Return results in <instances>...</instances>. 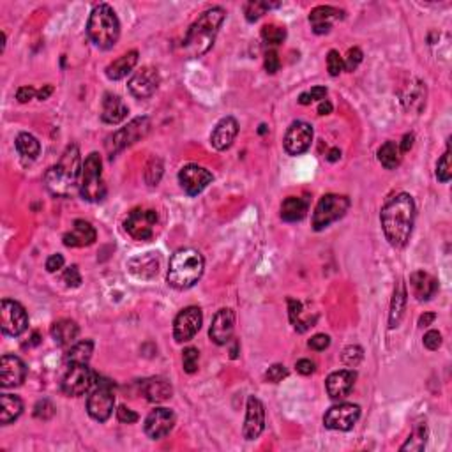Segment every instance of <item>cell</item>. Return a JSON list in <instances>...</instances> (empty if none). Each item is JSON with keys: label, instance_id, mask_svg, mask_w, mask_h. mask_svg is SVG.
<instances>
[{"label": "cell", "instance_id": "obj_39", "mask_svg": "<svg viewBox=\"0 0 452 452\" xmlns=\"http://www.w3.org/2000/svg\"><path fill=\"white\" fill-rule=\"evenodd\" d=\"M273 8H280V4L260 2V0H251V2H248L244 8L245 19H248V22H257V19H260L261 16L265 15V11H267V9H273Z\"/></svg>", "mask_w": 452, "mask_h": 452}, {"label": "cell", "instance_id": "obj_26", "mask_svg": "<svg viewBox=\"0 0 452 452\" xmlns=\"http://www.w3.org/2000/svg\"><path fill=\"white\" fill-rule=\"evenodd\" d=\"M127 113H129V108L124 104V101L120 99L117 94H104L103 110H101V119H103V122L115 126V124H120L126 119Z\"/></svg>", "mask_w": 452, "mask_h": 452}, {"label": "cell", "instance_id": "obj_32", "mask_svg": "<svg viewBox=\"0 0 452 452\" xmlns=\"http://www.w3.org/2000/svg\"><path fill=\"white\" fill-rule=\"evenodd\" d=\"M131 273L134 276L143 277V280H150V277L157 276V271H159V258H157V253H147L143 257L133 258L129 261Z\"/></svg>", "mask_w": 452, "mask_h": 452}, {"label": "cell", "instance_id": "obj_41", "mask_svg": "<svg viewBox=\"0 0 452 452\" xmlns=\"http://www.w3.org/2000/svg\"><path fill=\"white\" fill-rule=\"evenodd\" d=\"M163 177V161L159 157H150L145 168V182L149 186H157Z\"/></svg>", "mask_w": 452, "mask_h": 452}, {"label": "cell", "instance_id": "obj_55", "mask_svg": "<svg viewBox=\"0 0 452 452\" xmlns=\"http://www.w3.org/2000/svg\"><path fill=\"white\" fill-rule=\"evenodd\" d=\"M117 419H119V422H122V424H134V422H138V414L136 412H133L131 408H127V406H119V410H117Z\"/></svg>", "mask_w": 452, "mask_h": 452}, {"label": "cell", "instance_id": "obj_13", "mask_svg": "<svg viewBox=\"0 0 452 452\" xmlns=\"http://www.w3.org/2000/svg\"><path fill=\"white\" fill-rule=\"evenodd\" d=\"M203 314L196 306L184 307L173 320V337L177 343H188L202 329Z\"/></svg>", "mask_w": 452, "mask_h": 452}, {"label": "cell", "instance_id": "obj_54", "mask_svg": "<svg viewBox=\"0 0 452 452\" xmlns=\"http://www.w3.org/2000/svg\"><path fill=\"white\" fill-rule=\"evenodd\" d=\"M424 346L431 352L438 350L442 346V334L438 330H429L424 336Z\"/></svg>", "mask_w": 452, "mask_h": 452}, {"label": "cell", "instance_id": "obj_59", "mask_svg": "<svg viewBox=\"0 0 452 452\" xmlns=\"http://www.w3.org/2000/svg\"><path fill=\"white\" fill-rule=\"evenodd\" d=\"M399 145V152L401 154H406L408 152V150L412 149V147H414V134H405V136H403V142L401 143H398Z\"/></svg>", "mask_w": 452, "mask_h": 452}, {"label": "cell", "instance_id": "obj_19", "mask_svg": "<svg viewBox=\"0 0 452 452\" xmlns=\"http://www.w3.org/2000/svg\"><path fill=\"white\" fill-rule=\"evenodd\" d=\"M27 378V366L19 357L2 355L0 359V385L2 389L18 387Z\"/></svg>", "mask_w": 452, "mask_h": 452}, {"label": "cell", "instance_id": "obj_1", "mask_svg": "<svg viewBox=\"0 0 452 452\" xmlns=\"http://www.w3.org/2000/svg\"><path fill=\"white\" fill-rule=\"evenodd\" d=\"M380 223L385 239L396 250L405 248L410 241L415 223V202L408 193H399L385 202L380 212Z\"/></svg>", "mask_w": 452, "mask_h": 452}, {"label": "cell", "instance_id": "obj_23", "mask_svg": "<svg viewBox=\"0 0 452 452\" xmlns=\"http://www.w3.org/2000/svg\"><path fill=\"white\" fill-rule=\"evenodd\" d=\"M239 134V122L234 117H225L216 124L211 134V143L216 150H228Z\"/></svg>", "mask_w": 452, "mask_h": 452}, {"label": "cell", "instance_id": "obj_52", "mask_svg": "<svg viewBox=\"0 0 452 452\" xmlns=\"http://www.w3.org/2000/svg\"><path fill=\"white\" fill-rule=\"evenodd\" d=\"M307 345H309V348L314 350V352H323L325 348H329L330 337L327 336V334H316V336L311 337Z\"/></svg>", "mask_w": 452, "mask_h": 452}, {"label": "cell", "instance_id": "obj_25", "mask_svg": "<svg viewBox=\"0 0 452 452\" xmlns=\"http://www.w3.org/2000/svg\"><path fill=\"white\" fill-rule=\"evenodd\" d=\"M355 371L350 369H341V371L330 373L325 382L327 394L330 399H343L352 392L353 383H355Z\"/></svg>", "mask_w": 452, "mask_h": 452}, {"label": "cell", "instance_id": "obj_18", "mask_svg": "<svg viewBox=\"0 0 452 452\" xmlns=\"http://www.w3.org/2000/svg\"><path fill=\"white\" fill-rule=\"evenodd\" d=\"M265 429V406L255 396L248 398V406H245V421L242 428V435L245 440H257Z\"/></svg>", "mask_w": 452, "mask_h": 452}, {"label": "cell", "instance_id": "obj_50", "mask_svg": "<svg viewBox=\"0 0 452 452\" xmlns=\"http://www.w3.org/2000/svg\"><path fill=\"white\" fill-rule=\"evenodd\" d=\"M286 376H288V369L284 368L283 364H274L267 369V373H265V382L280 383L283 382Z\"/></svg>", "mask_w": 452, "mask_h": 452}, {"label": "cell", "instance_id": "obj_14", "mask_svg": "<svg viewBox=\"0 0 452 452\" xmlns=\"http://www.w3.org/2000/svg\"><path fill=\"white\" fill-rule=\"evenodd\" d=\"M311 143H313V127H311V124L302 122V120L291 122L283 140L284 150H286L288 156H302L304 152L309 150Z\"/></svg>", "mask_w": 452, "mask_h": 452}, {"label": "cell", "instance_id": "obj_3", "mask_svg": "<svg viewBox=\"0 0 452 452\" xmlns=\"http://www.w3.org/2000/svg\"><path fill=\"white\" fill-rule=\"evenodd\" d=\"M81 165L83 163L80 159V149H78L76 143H71V145L65 147L60 161L47 172L45 184L54 195L70 196L74 188L80 184Z\"/></svg>", "mask_w": 452, "mask_h": 452}, {"label": "cell", "instance_id": "obj_21", "mask_svg": "<svg viewBox=\"0 0 452 452\" xmlns=\"http://www.w3.org/2000/svg\"><path fill=\"white\" fill-rule=\"evenodd\" d=\"M235 330V313L228 307H223L219 309L218 313L214 314V318H212V325L211 330H209V336H211L212 341L216 345L223 346L228 345L234 336Z\"/></svg>", "mask_w": 452, "mask_h": 452}, {"label": "cell", "instance_id": "obj_8", "mask_svg": "<svg viewBox=\"0 0 452 452\" xmlns=\"http://www.w3.org/2000/svg\"><path fill=\"white\" fill-rule=\"evenodd\" d=\"M350 209V198L343 195H325L316 203L313 212V230L322 232L332 223L345 218Z\"/></svg>", "mask_w": 452, "mask_h": 452}, {"label": "cell", "instance_id": "obj_10", "mask_svg": "<svg viewBox=\"0 0 452 452\" xmlns=\"http://www.w3.org/2000/svg\"><path fill=\"white\" fill-rule=\"evenodd\" d=\"M96 380V373L87 364H71L62 378V392L65 396H71V398H78V396H83L85 392L90 391Z\"/></svg>", "mask_w": 452, "mask_h": 452}, {"label": "cell", "instance_id": "obj_35", "mask_svg": "<svg viewBox=\"0 0 452 452\" xmlns=\"http://www.w3.org/2000/svg\"><path fill=\"white\" fill-rule=\"evenodd\" d=\"M94 353V341L90 339H85V341L74 343L70 348L67 355H65V360L70 364H88V360Z\"/></svg>", "mask_w": 452, "mask_h": 452}, {"label": "cell", "instance_id": "obj_62", "mask_svg": "<svg viewBox=\"0 0 452 452\" xmlns=\"http://www.w3.org/2000/svg\"><path fill=\"white\" fill-rule=\"evenodd\" d=\"M332 113V104L329 101H320L318 104V115H330Z\"/></svg>", "mask_w": 452, "mask_h": 452}, {"label": "cell", "instance_id": "obj_28", "mask_svg": "<svg viewBox=\"0 0 452 452\" xmlns=\"http://www.w3.org/2000/svg\"><path fill=\"white\" fill-rule=\"evenodd\" d=\"M142 391L143 396L147 398V401L150 403H163L172 398L173 394L172 383L166 378H163V376H154V378L145 380Z\"/></svg>", "mask_w": 452, "mask_h": 452}, {"label": "cell", "instance_id": "obj_9", "mask_svg": "<svg viewBox=\"0 0 452 452\" xmlns=\"http://www.w3.org/2000/svg\"><path fill=\"white\" fill-rule=\"evenodd\" d=\"M157 225V212L150 209H134L124 221V230L131 239L147 242L154 237Z\"/></svg>", "mask_w": 452, "mask_h": 452}, {"label": "cell", "instance_id": "obj_49", "mask_svg": "<svg viewBox=\"0 0 452 452\" xmlns=\"http://www.w3.org/2000/svg\"><path fill=\"white\" fill-rule=\"evenodd\" d=\"M327 70L330 76H337L343 71V58L336 50H330L327 55Z\"/></svg>", "mask_w": 452, "mask_h": 452}, {"label": "cell", "instance_id": "obj_15", "mask_svg": "<svg viewBox=\"0 0 452 452\" xmlns=\"http://www.w3.org/2000/svg\"><path fill=\"white\" fill-rule=\"evenodd\" d=\"M360 417V406L353 403H341V405L332 406L327 414L323 415V426L334 431H350L357 424Z\"/></svg>", "mask_w": 452, "mask_h": 452}, {"label": "cell", "instance_id": "obj_30", "mask_svg": "<svg viewBox=\"0 0 452 452\" xmlns=\"http://www.w3.org/2000/svg\"><path fill=\"white\" fill-rule=\"evenodd\" d=\"M136 62H138V51L136 50L127 51V54L120 55L119 58H115V60L108 64L106 76L113 81L122 80V78H126L127 74L134 70Z\"/></svg>", "mask_w": 452, "mask_h": 452}, {"label": "cell", "instance_id": "obj_38", "mask_svg": "<svg viewBox=\"0 0 452 452\" xmlns=\"http://www.w3.org/2000/svg\"><path fill=\"white\" fill-rule=\"evenodd\" d=\"M426 442H428V426L417 424L414 429V433L406 440V444L401 445V451L421 452L422 449L426 447Z\"/></svg>", "mask_w": 452, "mask_h": 452}, {"label": "cell", "instance_id": "obj_2", "mask_svg": "<svg viewBox=\"0 0 452 452\" xmlns=\"http://www.w3.org/2000/svg\"><path fill=\"white\" fill-rule=\"evenodd\" d=\"M226 18V11L223 8H211L207 11H203L198 18L195 19V24L189 27L188 34H186L184 42V51L189 57L196 58L207 54L212 47L214 41L219 34L223 22Z\"/></svg>", "mask_w": 452, "mask_h": 452}, {"label": "cell", "instance_id": "obj_48", "mask_svg": "<svg viewBox=\"0 0 452 452\" xmlns=\"http://www.w3.org/2000/svg\"><path fill=\"white\" fill-rule=\"evenodd\" d=\"M327 96V88L325 87H313L309 90V92H302L299 96V103L302 104V106H307V104H311L313 101H323Z\"/></svg>", "mask_w": 452, "mask_h": 452}, {"label": "cell", "instance_id": "obj_27", "mask_svg": "<svg viewBox=\"0 0 452 452\" xmlns=\"http://www.w3.org/2000/svg\"><path fill=\"white\" fill-rule=\"evenodd\" d=\"M410 288L417 300H429L431 297L437 296L438 281L437 277L431 276L426 271H415L410 276Z\"/></svg>", "mask_w": 452, "mask_h": 452}, {"label": "cell", "instance_id": "obj_29", "mask_svg": "<svg viewBox=\"0 0 452 452\" xmlns=\"http://www.w3.org/2000/svg\"><path fill=\"white\" fill-rule=\"evenodd\" d=\"M78 334H80V327L73 320L62 318L51 325V337L58 346H73Z\"/></svg>", "mask_w": 452, "mask_h": 452}, {"label": "cell", "instance_id": "obj_61", "mask_svg": "<svg viewBox=\"0 0 452 452\" xmlns=\"http://www.w3.org/2000/svg\"><path fill=\"white\" fill-rule=\"evenodd\" d=\"M54 94V87L51 85H45V87L41 88V90H38V99L39 101H47L48 97Z\"/></svg>", "mask_w": 452, "mask_h": 452}, {"label": "cell", "instance_id": "obj_11", "mask_svg": "<svg viewBox=\"0 0 452 452\" xmlns=\"http://www.w3.org/2000/svg\"><path fill=\"white\" fill-rule=\"evenodd\" d=\"M0 327L6 336L18 337L27 330L29 327V314L25 307L19 302L11 299H4L0 304Z\"/></svg>", "mask_w": 452, "mask_h": 452}, {"label": "cell", "instance_id": "obj_42", "mask_svg": "<svg viewBox=\"0 0 452 452\" xmlns=\"http://www.w3.org/2000/svg\"><path fill=\"white\" fill-rule=\"evenodd\" d=\"M452 177V163H451V147L447 145V150H445L444 156L438 159L437 163V179L440 182H449Z\"/></svg>", "mask_w": 452, "mask_h": 452}, {"label": "cell", "instance_id": "obj_36", "mask_svg": "<svg viewBox=\"0 0 452 452\" xmlns=\"http://www.w3.org/2000/svg\"><path fill=\"white\" fill-rule=\"evenodd\" d=\"M378 161L383 168L396 170L401 163V152H399V145L396 142H385L378 149Z\"/></svg>", "mask_w": 452, "mask_h": 452}, {"label": "cell", "instance_id": "obj_45", "mask_svg": "<svg viewBox=\"0 0 452 452\" xmlns=\"http://www.w3.org/2000/svg\"><path fill=\"white\" fill-rule=\"evenodd\" d=\"M198 359H200V352L196 348H186L182 352V366H184V371L193 375V373L198 371Z\"/></svg>", "mask_w": 452, "mask_h": 452}, {"label": "cell", "instance_id": "obj_44", "mask_svg": "<svg viewBox=\"0 0 452 452\" xmlns=\"http://www.w3.org/2000/svg\"><path fill=\"white\" fill-rule=\"evenodd\" d=\"M288 311H290V320L291 323H293V327H296L297 332H306V325L302 323V320H300V314H302V304L299 302V300H293L290 299L288 300Z\"/></svg>", "mask_w": 452, "mask_h": 452}, {"label": "cell", "instance_id": "obj_46", "mask_svg": "<svg viewBox=\"0 0 452 452\" xmlns=\"http://www.w3.org/2000/svg\"><path fill=\"white\" fill-rule=\"evenodd\" d=\"M362 57H364V54H362L360 48H350L345 60H343V70L348 71V73H353V71L359 67L360 62H362Z\"/></svg>", "mask_w": 452, "mask_h": 452}, {"label": "cell", "instance_id": "obj_12", "mask_svg": "<svg viewBox=\"0 0 452 452\" xmlns=\"http://www.w3.org/2000/svg\"><path fill=\"white\" fill-rule=\"evenodd\" d=\"M113 406H115V396L111 392V383H97V387L87 399L88 415L97 422H106L113 414Z\"/></svg>", "mask_w": 452, "mask_h": 452}, {"label": "cell", "instance_id": "obj_17", "mask_svg": "<svg viewBox=\"0 0 452 452\" xmlns=\"http://www.w3.org/2000/svg\"><path fill=\"white\" fill-rule=\"evenodd\" d=\"M214 180V175L207 168L198 165H186L179 172V182L186 195L198 196Z\"/></svg>", "mask_w": 452, "mask_h": 452}, {"label": "cell", "instance_id": "obj_6", "mask_svg": "<svg viewBox=\"0 0 452 452\" xmlns=\"http://www.w3.org/2000/svg\"><path fill=\"white\" fill-rule=\"evenodd\" d=\"M80 188L81 196L87 202H103L106 196V186L103 180V161L97 152L88 154L87 159L81 165V175H80Z\"/></svg>", "mask_w": 452, "mask_h": 452}, {"label": "cell", "instance_id": "obj_22", "mask_svg": "<svg viewBox=\"0 0 452 452\" xmlns=\"http://www.w3.org/2000/svg\"><path fill=\"white\" fill-rule=\"evenodd\" d=\"M345 18V11L332 8V6H318L314 8L309 15V24L314 34H329L334 22Z\"/></svg>", "mask_w": 452, "mask_h": 452}, {"label": "cell", "instance_id": "obj_5", "mask_svg": "<svg viewBox=\"0 0 452 452\" xmlns=\"http://www.w3.org/2000/svg\"><path fill=\"white\" fill-rule=\"evenodd\" d=\"M88 39L99 50H110L120 38V22L115 11L108 4H99L92 9L87 22Z\"/></svg>", "mask_w": 452, "mask_h": 452}, {"label": "cell", "instance_id": "obj_33", "mask_svg": "<svg viewBox=\"0 0 452 452\" xmlns=\"http://www.w3.org/2000/svg\"><path fill=\"white\" fill-rule=\"evenodd\" d=\"M24 412V401L18 396L2 394L0 396V424L8 426L15 422Z\"/></svg>", "mask_w": 452, "mask_h": 452}, {"label": "cell", "instance_id": "obj_57", "mask_svg": "<svg viewBox=\"0 0 452 452\" xmlns=\"http://www.w3.org/2000/svg\"><path fill=\"white\" fill-rule=\"evenodd\" d=\"M62 267H64V257H62V255H51L47 260L48 273H57Z\"/></svg>", "mask_w": 452, "mask_h": 452}, {"label": "cell", "instance_id": "obj_56", "mask_svg": "<svg viewBox=\"0 0 452 452\" xmlns=\"http://www.w3.org/2000/svg\"><path fill=\"white\" fill-rule=\"evenodd\" d=\"M35 96H38V90L32 87H19L18 92H16V99H18L19 103H29V101L34 99Z\"/></svg>", "mask_w": 452, "mask_h": 452}, {"label": "cell", "instance_id": "obj_51", "mask_svg": "<svg viewBox=\"0 0 452 452\" xmlns=\"http://www.w3.org/2000/svg\"><path fill=\"white\" fill-rule=\"evenodd\" d=\"M62 280H64L65 286H70V288L80 286V284H81V274H80V271H78L76 265H71L70 268H65L64 277H62Z\"/></svg>", "mask_w": 452, "mask_h": 452}, {"label": "cell", "instance_id": "obj_63", "mask_svg": "<svg viewBox=\"0 0 452 452\" xmlns=\"http://www.w3.org/2000/svg\"><path fill=\"white\" fill-rule=\"evenodd\" d=\"M339 157H341V150H339V149H330L329 154H327V161L336 163L337 159H339Z\"/></svg>", "mask_w": 452, "mask_h": 452}, {"label": "cell", "instance_id": "obj_24", "mask_svg": "<svg viewBox=\"0 0 452 452\" xmlns=\"http://www.w3.org/2000/svg\"><path fill=\"white\" fill-rule=\"evenodd\" d=\"M96 239V228L85 219H76L73 223V228L64 235V244L67 248H87V245H92Z\"/></svg>", "mask_w": 452, "mask_h": 452}, {"label": "cell", "instance_id": "obj_7", "mask_svg": "<svg viewBox=\"0 0 452 452\" xmlns=\"http://www.w3.org/2000/svg\"><path fill=\"white\" fill-rule=\"evenodd\" d=\"M150 127H152V124H150L149 117H136L127 126L120 127L119 131H115V133L108 136L106 142H104L106 152L110 154V157H115L124 149L145 138Z\"/></svg>", "mask_w": 452, "mask_h": 452}, {"label": "cell", "instance_id": "obj_31", "mask_svg": "<svg viewBox=\"0 0 452 452\" xmlns=\"http://www.w3.org/2000/svg\"><path fill=\"white\" fill-rule=\"evenodd\" d=\"M307 211H309V202L300 196H288L283 203H281V219L286 223H297L302 221L306 218Z\"/></svg>", "mask_w": 452, "mask_h": 452}, {"label": "cell", "instance_id": "obj_58", "mask_svg": "<svg viewBox=\"0 0 452 452\" xmlns=\"http://www.w3.org/2000/svg\"><path fill=\"white\" fill-rule=\"evenodd\" d=\"M297 368V373H300V375L307 376V375H313L314 373V362L309 359H300L299 362L296 364Z\"/></svg>", "mask_w": 452, "mask_h": 452}, {"label": "cell", "instance_id": "obj_43", "mask_svg": "<svg viewBox=\"0 0 452 452\" xmlns=\"http://www.w3.org/2000/svg\"><path fill=\"white\" fill-rule=\"evenodd\" d=\"M362 359H364V350L357 345L345 348V352H343L341 355L343 364L348 366V368H357V366L362 362Z\"/></svg>", "mask_w": 452, "mask_h": 452}, {"label": "cell", "instance_id": "obj_47", "mask_svg": "<svg viewBox=\"0 0 452 452\" xmlns=\"http://www.w3.org/2000/svg\"><path fill=\"white\" fill-rule=\"evenodd\" d=\"M55 415V406L51 405L50 399H41L38 405L34 406V417L41 419V421H48Z\"/></svg>", "mask_w": 452, "mask_h": 452}, {"label": "cell", "instance_id": "obj_34", "mask_svg": "<svg viewBox=\"0 0 452 452\" xmlns=\"http://www.w3.org/2000/svg\"><path fill=\"white\" fill-rule=\"evenodd\" d=\"M406 286L403 281H398L394 288V296H392V302H391V314H389V327L391 329H396L399 325L403 318V313H405V306H406Z\"/></svg>", "mask_w": 452, "mask_h": 452}, {"label": "cell", "instance_id": "obj_4", "mask_svg": "<svg viewBox=\"0 0 452 452\" xmlns=\"http://www.w3.org/2000/svg\"><path fill=\"white\" fill-rule=\"evenodd\" d=\"M203 271H205V260L202 253L193 248H184L170 258L166 280L175 290H188L198 283L200 277L203 276Z\"/></svg>", "mask_w": 452, "mask_h": 452}, {"label": "cell", "instance_id": "obj_53", "mask_svg": "<svg viewBox=\"0 0 452 452\" xmlns=\"http://www.w3.org/2000/svg\"><path fill=\"white\" fill-rule=\"evenodd\" d=\"M281 67V62H280V57H277V54L274 50H268L267 54H265V70H267L268 74H274L277 73Z\"/></svg>", "mask_w": 452, "mask_h": 452}, {"label": "cell", "instance_id": "obj_40", "mask_svg": "<svg viewBox=\"0 0 452 452\" xmlns=\"http://www.w3.org/2000/svg\"><path fill=\"white\" fill-rule=\"evenodd\" d=\"M261 39H264L267 45H273V47H277V45H281V42L286 39V29L284 27H280V25H265L264 29H261Z\"/></svg>", "mask_w": 452, "mask_h": 452}, {"label": "cell", "instance_id": "obj_16", "mask_svg": "<svg viewBox=\"0 0 452 452\" xmlns=\"http://www.w3.org/2000/svg\"><path fill=\"white\" fill-rule=\"evenodd\" d=\"M159 83H161L159 71L156 67L145 65V67H142V70L133 74V78L127 83V88H129V92L136 99H149V97H152L156 94Z\"/></svg>", "mask_w": 452, "mask_h": 452}, {"label": "cell", "instance_id": "obj_37", "mask_svg": "<svg viewBox=\"0 0 452 452\" xmlns=\"http://www.w3.org/2000/svg\"><path fill=\"white\" fill-rule=\"evenodd\" d=\"M16 150L19 152V156L29 157V159H35L41 152V145H39L38 138L32 136L29 133H19L16 138Z\"/></svg>", "mask_w": 452, "mask_h": 452}, {"label": "cell", "instance_id": "obj_60", "mask_svg": "<svg viewBox=\"0 0 452 452\" xmlns=\"http://www.w3.org/2000/svg\"><path fill=\"white\" fill-rule=\"evenodd\" d=\"M435 318H437V314L435 313L421 314V318H419V327H429L435 322Z\"/></svg>", "mask_w": 452, "mask_h": 452}, {"label": "cell", "instance_id": "obj_20", "mask_svg": "<svg viewBox=\"0 0 452 452\" xmlns=\"http://www.w3.org/2000/svg\"><path fill=\"white\" fill-rule=\"evenodd\" d=\"M173 426H175V414L170 408H156L147 415L143 429L149 438L161 440L172 431Z\"/></svg>", "mask_w": 452, "mask_h": 452}]
</instances>
